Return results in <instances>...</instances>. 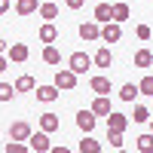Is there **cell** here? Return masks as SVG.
<instances>
[{
	"label": "cell",
	"instance_id": "6da1fadb",
	"mask_svg": "<svg viewBox=\"0 0 153 153\" xmlns=\"http://www.w3.org/2000/svg\"><path fill=\"white\" fill-rule=\"evenodd\" d=\"M76 76H80V74H76L74 68H61V71H55V86L58 89H65V92H71V89H76Z\"/></svg>",
	"mask_w": 153,
	"mask_h": 153
},
{
	"label": "cell",
	"instance_id": "7a4b0ae2",
	"mask_svg": "<svg viewBox=\"0 0 153 153\" xmlns=\"http://www.w3.org/2000/svg\"><path fill=\"white\" fill-rule=\"evenodd\" d=\"M28 147L34 150V153H49V150H52V144H49V132H34L31 138H28Z\"/></svg>",
	"mask_w": 153,
	"mask_h": 153
},
{
	"label": "cell",
	"instance_id": "3957f363",
	"mask_svg": "<svg viewBox=\"0 0 153 153\" xmlns=\"http://www.w3.org/2000/svg\"><path fill=\"white\" fill-rule=\"evenodd\" d=\"M92 65H95V58H92V55H86V52H74V55L68 58V68H74L76 74H86Z\"/></svg>",
	"mask_w": 153,
	"mask_h": 153
},
{
	"label": "cell",
	"instance_id": "277c9868",
	"mask_svg": "<svg viewBox=\"0 0 153 153\" xmlns=\"http://www.w3.org/2000/svg\"><path fill=\"white\" fill-rule=\"evenodd\" d=\"M129 123H132V117H126V113H117V110L107 113V132H126Z\"/></svg>",
	"mask_w": 153,
	"mask_h": 153
},
{
	"label": "cell",
	"instance_id": "5b68a950",
	"mask_svg": "<svg viewBox=\"0 0 153 153\" xmlns=\"http://www.w3.org/2000/svg\"><path fill=\"white\" fill-rule=\"evenodd\" d=\"M80 37H83V40L86 43H95V40H101V22H83L80 25Z\"/></svg>",
	"mask_w": 153,
	"mask_h": 153
},
{
	"label": "cell",
	"instance_id": "8992f818",
	"mask_svg": "<svg viewBox=\"0 0 153 153\" xmlns=\"http://www.w3.org/2000/svg\"><path fill=\"white\" fill-rule=\"evenodd\" d=\"M101 40H104V43H120V40H123V28H120V22H107L104 28H101Z\"/></svg>",
	"mask_w": 153,
	"mask_h": 153
},
{
	"label": "cell",
	"instance_id": "52a82bcc",
	"mask_svg": "<svg viewBox=\"0 0 153 153\" xmlns=\"http://www.w3.org/2000/svg\"><path fill=\"white\" fill-rule=\"evenodd\" d=\"M31 135H34V132H31V126L25 123V120H19V123L9 126V138H12V141H28Z\"/></svg>",
	"mask_w": 153,
	"mask_h": 153
},
{
	"label": "cell",
	"instance_id": "ba28073f",
	"mask_svg": "<svg viewBox=\"0 0 153 153\" xmlns=\"http://www.w3.org/2000/svg\"><path fill=\"white\" fill-rule=\"evenodd\" d=\"M95 117H98L95 110H80V113H76V126H80L83 135H89V132L95 129Z\"/></svg>",
	"mask_w": 153,
	"mask_h": 153
},
{
	"label": "cell",
	"instance_id": "9c48e42d",
	"mask_svg": "<svg viewBox=\"0 0 153 153\" xmlns=\"http://www.w3.org/2000/svg\"><path fill=\"white\" fill-rule=\"evenodd\" d=\"M6 55H9L12 61H19V65H22V61H28V55H31V49L25 46V43H12V46L6 49Z\"/></svg>",
	"mask_w": 153,
	"mask_h": 153
},
{
	"label": "cell",
	"instance_id": "30bf717a",
	"mask_svg": "<svg viewBox=\"0 0 153 153\" xmlns=\"http://www.w3.org/2000/svg\"><path fill=\"white\" fill-rule=\"evenodd\" d=\"M89 89H92L95 95H110V80L107 76H92V80H89Z\"/></svg>",
	"mask_w": 153,
	"mask_h": 153
},
{
	"label": "cell",
	"instance_id": "8fae6325",
	"mask_svg": "<svg viewBox=\"0 0 153 153\" xmlns=\"http://www.w3.org/2000/svg\"><path fill=\"white\" fill-rule=\"evenodd\" d=\"M95 22H101V25L113 22V3H98L95 6Z\"/></svg>",
	"mask_w": 153,
	"mask_h": 153
},
{
	"label": "cell",
	"instance_id": "7c38bea8",
	"mask_svg": "<svg viewBox=\"0 0 153 153\" xmlns=\"http://www.w3.org/2000/svg\"><path fill=\"white\" fill-rule=\"evenodd\" d=\"M76 150H80V153H101V141H95V138H92V132H89L83 141L76 144Z\"/></svg>",
	"mask_w": 153,
	"mask_h": 153
},
{
	"label": "cell",
	"instance_id": "4fadbf2b",
	"mask_svg": "<svg viewBox=\"0 0 153 153\" xmlns=\"http://www.w3.org/2000/svg\"><path fill=\"white\" fill-rule=\"evenodd\" d=\"M37 37H40V43H55V40H58V28H55L52 22H46L43 28H40V34H37Z\"/></svg>",
	"mask_w": 153,
	"mask_h": 153
},
{
	"label": "cell",
	"instance_id": "5bb4252c",
	"mask_svg": "<svg viewBox=\"0 0 153 153\" xmlns=\"http://www.w3.org/2000/svg\"><path fill=\"white\" fill-rule=\"evenodd\" d=\"M16 12H19V16H31V12H40V3H37V0H19V3H16Z\"/></svg>",
	"mask_w": 153,
	"mask_h": 153
},
{
	"label": "cell",
	"instance_id": "9a60e30c",
	"mask_svg": "<svg viewBox=\"0 0 153 153\" xmlns=\"http://www.w3.org/2000/svg\"><path fill=\"white\" fill-rule=\"evenodd\" d=\"M37 98L46 101V104H49V101H55V98H58V86H55V83H52V86H40V89H37Z\"/></svg>",
	"mask_w": 153,
	"mask_h": 153
},
{
	"label": "cell",
	"instance_id": "2e32d148",
	"mask_svg": "<svg viewBox=\"0 0 153 153\" xmlns=\"http://www.w3.org/2000/svg\"><path fill=\"white\" fill-rule=\"evenodd\" d=\"M58 126H61V120L55 117V113H43V117H40V129L43 132H55Z\"/></svg>",
	"mask_w": 153,
	"mask_h": 153
},
{
	"label": "cell",
	"instance_id": "e0dca14e",
	"mask_svg": "<svg viewBox=\"0 0 153 153\" xmlns=\"http://www.w3.org/2000/svg\"><path fill=\"white\" fill-rule=\"evenodd\" d=\"M92 110L98 113V117H107V113L113 110V107H110V98H107V95H98V98H95V104H92Z\"/></svg>",
	"mask_w": 153,
	"mask_h": 153
},
{
	"label": "cell",
	"instance_id": "ac0fdd59",
	"mask_svg": "<svg viewBox=\"0 0 153 153\" xmlns=\"http://www.w3.org/2000/svg\"><path fill=\"white\" fill-rule=\"evenodd\" d=\"M135 147L141 150V153H153V132H147V135H138V138H135Z\"/></svg>",
	"mask_w": 153,
	"mask_h": 153
},
{
	"label": "cell",
	"instance_id": "d6986e66",
	"mask_svg": "<svg viewBox=\"0 0 153 153\" xmlns=\"http://www.w3.org/2000/svg\"><path fill=\"white\" fill-rule=\"evenodd\" d=\"M132 16V9H129V3H123V0H120V3H113V22H126V19H129Z\"/></svg>",
	"mask_w": 153,
	"mask_h": 153
},
{
	"label": "cell",
	"instance_id": "ffe728a7",
	"mask_svg": "<svg viewBox=\"0 0 153 153\" xmlns=\"http://www.w3.org/2000/svg\"><path fill=\"white\" fill-rule=\"evenodd\" d=\"M43 61H46V65H61V52H58L52 43H46V49H43Z\"/></svg>",
	"mask_w": 153,
	"mask_h": 153
},
{
	"label": "cell",
	"instance_id": "44dd1931",
	"mask_svg": "<svg viewBox=\"0 0 153 153\" xmlns=\"http://www.w3.org/2000/svg\"><path fill=\"white\" fill-rule=\"evenodd\" d=\"M95 65H98V68H110V65H113V55H110L107 46H101L98 52H95Z\"/></svg>",
	"mask_w": 153,
	"mask_h": 153
},
{
	"label": "cell",
	"instance_id": "7402d4cb",
	"mask_svg": "<svg viewBox=\"0 0 153 153\" xmlns=\"http://www.w3.org/2000/svg\"><path fill=\"white\" fill-rule=\"evenodd\" d=\"M153 65V52L150 49H138L135 52V68H150Z\"/></svg>",
	"mask_w": 153,
	"mask_h": 153
},
{
	"label": "cell",
	"instance_id": "603a6c76",
	"mask_svg": "<svg viewBox=\"0 0 153 153\" xmlns=\"http://www.w3.org/2000/svg\"><path fill=\"white\" fill-rule=\"evenodd\" d=\"M135 95H141V86H135V83H126L120 89V98L123 101H135Z\"/></svg>",
	"mask_w": 153,
	"mask_h": 153
},
{
	"label": "cell",
	"instance_id": "cb8c5ba5",
	"mask_svg": "<svg viewBox=\"0 0 153 153\" xmlns=\"http://www.w3.org/2000/svg\"><path fill=\"white\" fill-rule=\"evenodd\" d=\"M40 16H43L46 22L58 19V6H55V3H40Z\"/></svg>",
	"mask_w": 153,
	"mask_h": 153
},
{
	"label": "cell",
	"instance_id": "d4e9b609",
	"mask_svg": "<svg viewBox=\"0 0 153 153\" xmlns=\"http://www.w3.org/2000/svg\"><path fill=\"white\" fill-rule=\"evenodd\" d=\"M34 86H37V83H34V76H28V74H25V76H19V80H16V89H19V92H31Z\"/></svg>",
	"mask_w": 153,
	"mask_h": 153
},
{
	"label": "cell",
	"instance_id": "484cf974",
	"mask_svg": "<svg viewBox=\"0 0 153 153\" xmlns=\"http://www.w3.org/2000/svg\"><path fill=\"white\" fill-rule=\"evenodd\" d=\"M3 150L6 153H25V150H31L28 144H22V141H12V138H9V144H3Z\"/></svg>",
	"mask_w": 153,
	"mask_h": 153
},
{
	"label": "cell",
	"instance_id": "4316f807",
	"mask_svg": "<svg viewBox=\"0 0 153 153\" xmlns=\"http://www.w3.org/2000/svg\"><path fill=\"white\" fill-rule=\"evenodd\" d=\"M107 141L113 150H123V132H107Z\"/></svg>",
	"mask_w": 153,
	"mask_h": 153
},
{
	"label": "cell",
	"instance_id": "83f0119b",
	"mask_svg": "<svg viewBox=\"0 0 153 153\" xmlns=\"http://www.w3.org/2000/svg\"><path fill=\"white\" fill-rule=\"evenodd\" d=\"M138 86H141V95H150V98H153V76H150V74H147Z\"/></svg>",
	"mask_w": 153,
	"mask_h": 153
},
{
	"label": "cell",
	"instance_id": "f1b7e54d",
	"mask_svg": "<svg viewBox=\"0 0 153 153\" xmlns=\"http://www.w3.org/2000/svg\"><path fill=\"white\" fill-rule=\"evenodd\" d=\"M16 92H19L16 86H9V83H3V86H0V101H9V98L16 95Z\"/></svg>",
	"mask_w": 153,
	"mask_h": 153
},
{
	"label": "cell",
	"instance_id": "f546056e",
	"mask_svg": "<svg viewBox=\"0 0 153 153\" xmlns=\"http://www.w3.org/2000/svg\"><path fill=\"white\" fill-rule=\"evenodd\" d=\"M132 120H135V123H147V120H150V110H147V107H135Z\"/></svg>",
	"mask_w": 153,
	"mask_h": 153
},
{
	"label": "cell",
	"instance_id": "4dcf8cb0",
	"mask_svg": "<svg viewBox=\"0 0 153 153\" xmlns=\"http://www.w3.org/2000/svg\"><path fill=\"white\" fill-rule=\"evenodd\" d=\"M135 34H138V40H150V25H138V28H135Z\"/></svg>",
	"mask_w": 153,
	"mask_h": 153
},
{
	"label": "cell",
	"instance_id": "1f68e13d",
	"mask_svg": "<svg viewBox=\"0 0 153 153\" xmlns=\"http://www.w3.org/2000/svg\"><path fill=\"white\" fill-rule=\"evenodd\" d=\"M65 3H68V6H71V9H80V6H83V3H86V0H65Z\"/></svg>",
	"mask_w": 153,
	"mask_h": 153
},
{
	"label": "cell",
	"instance_id": "d6a6232c",
	"mask_svg": "<svg viewBox=\"0 0 153 153\" xmlns=\"http://www.w3.org/2000/svg\"><path fill=\"white\" fill-rule=\"evenodd\" d=\"M150 132H153V120H150Z\"/></svg>",
	"mask_w": 153,
	"mask_h": 153
},
{
	"label": "cell",
	"instance_id": "836d02e7",
	"mask_svg": "<svg viewBox=\"0 0 153 153\" xmlns=\"http://www.w3.org/2000/svg\"><path fill=\"white\" fill-rule=\"evenodd\" d=\"M150 110H153V104H150Z\"/></svg>",
	"mask_w": 153,
	"mask_h": 153
}]
</instances>
